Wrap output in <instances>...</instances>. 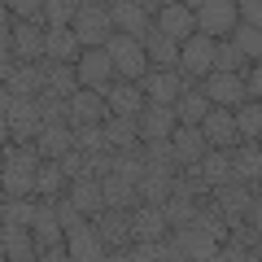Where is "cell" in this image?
<instances>
[{"instance_id":"obj_1","label":"cell","mask_w":262,"mask_h":262,"mask_svg":"<svg viewBox=\"0 0 262 262\" xmlns=\"http://www.w3.org/2000/svg\"><path fill=\"white\" fill-rule=\"evenodd\" d=\"M5 140H39V131L48 127L44 114H39L35 96H13L5 92Z\"/></svg>"},{"instance_id":"obj_2","label":"cell","mask_w":262,"mask_h":262,"mask_svg":"<svg viewBox=\"0 0 262 262\" xmlns=\"http://www.w3.org/2000/svg\"><path fill=\"white\" fill-rule=\"evenodd\" d=\"M31 236H35V249H39V258H44V262L70 258V249H66V227H61V219H57L53 196L39 201V214H35V223H31Z\"/></svg>"},{"instance_id":"obj_3","label":"cell","mask_w":262,"mask_h":262,"mask_svg":"<svg viewBox=\"0 0 262 262\" xmlns=\"http://www.w3.org/2000/svg\"><path fill=\"white\" fill-rule=\"evenodd\" d=\"M166 245H170V258H196V262H219V253H223V241H214V236L201 232L196 223L170 227Z\"/></svg>"},{"instance_id":"obj_4","label":"cell","mask_w":262,"mask_h":262,"mask_svg":"<svg viewBox=\"0 0 262 262\" xmlns=\"http://www.w3.org/2000/svg\"><path fill=\"white\" fill-rule=\"evenodd\" d=\"M5 57H13V61H44L48 57V27L44 22H18L5 35Z\"/></svg>"},{"instance_id":"obj_5","label":"cell","mask_w":262,"mask_h":262,"mask_svg":"<svg viewBox=\"0 0 262 262\" xmlns=\"http://www.w3.org/2000/svg\"><path fill=\"white\" fill-rule=\"evenodd\" d=\"M75 31H79V39H83V48H105L114 35H118L105 0H88L83 9H79V18H75Z\"/></svg>"},{"instance_id":"obj_6","label":"cell","mask_w":262,"mask_h":262,"mask_svg":"<svg viewBox=\"0 0 262 262\" xmlns=\"http://www.w3.org/2000/svg\"><path fill=\"white\" fill-rule=\"evenodd\" d=\"M92 223H96V232H101V241L110 245V258L114 262H127V245L136 241V232H131V210L105 206Z\"/></svg>"},{"instance_id":"obj_7","label":"cell","mask_w":262,"mask_h":262,"mask_svg":"<svg viewBox=\"0 0 262 262\" xmlns=\"http://www.w3.org/2000/svg\"><path fill=\"white\" fill-rule=\"evenodd\" d=\"M214 48H219V39L201 35V31H196L192 39H184V44H179V75H184L188 83L206 79L210 70H214Z\"/></svg>"},{"instance_id":"obj_8","label":"cell","mask_w":262,"mask_h":262,"mask_svg":"<svg viewBox=\"0 0 262 262\" xmlns=\"http://www.w3.org/2000/svg\"><path fill=\"white\" fill-rule=\"evenodd\" d=\"M105 48H110V57H114L118 79H136V83H140V79L153 70V66H149V53H144V44H140V39H131V35H122V31H118V35H114Z\"/></svg>"},{"instance_id":"obj_9","label":"cell","mask_w":262,"mask_h":262,"mask_svg":"<svg viewBox=\"0 0 262 262\" xmlns=\"http://www.w3.org/2000/svg\"><path fill=\"white\" fill-rule=\"evenodd\" d=\"M236 27H241V5H236V0H206V5L196 9V31H201V35L227 39Z\"/></svg>"},{"instance_id":"obj_10","label":"cell","mask_w":262,"mask_h":262,"mask_svg":"<svg viewBox=\"0 0 262 262\" xmlns=\"http://www.w3.org/2000/svg\"><path fill=\"white\" fill-rule=\"evenodd\" d=\"M5 92L13 96H39L48 88V75H44V61H13V57H5Z\"/></svg>"},{"instance_id":"obj_11","label":"cell","mask_w":262,"mask_h":262,"mask_svg":"<svg viewBox=\"0 0 262 262\" xmlns=\"http://www.w3.org/2000/svg\"><path fill=\"white\" fill-rule=\"evenodd\" d=\"M210 196L219 201V210L227 214V223L241 227V223H249V206H253V196H258V188L241 184V179H227V184H219Z\"/></svg>"},{"instance_id":"obj_12","label":"cell","mask_w":262,"mask_h":262,"mask_svg":"<svg viewBox=\"0 0 262 262\" xmlns=\"http://www.w3.org/2000/svg\"><path fill=\"white\" fill-rule=\"evenodd\" d=\"M66 249H70V258H75V262H101V258H110V245L101 241V232H96L92 219L66 227Z\"/></svg>"},{"instance_id":"obj_13","label":"cell","mask_w":262,"mask_h":262,"mask_svg":"<svg viewBox=\"0 0 262 262\" xmlns=\"http://www.w3.org/2000/svg\"><path fill=\"white\" fill-rule=\"evenodd\" d=\"M201 92H206L214 105H227V110H236V105L249 101L245 75H232V70H210V75L201 79Z\"/></svg>"},{"instance_id":"obj_14","label":"cell","mask_w":262,"mask_h":262,"mask_svg":"<svg viewBox=\"0 0 262 262\" xmlns=\"http://www.w3.org/2000/svg\"><path fill=\"white\" fill-rule=\"evenodd\" d=\"M79 79H83V88L110 92V88H114V79H118V70H114V57H110V48H88V53L79 57Z\"/></svg>"},{"instance_id":"obj_15","label":"cell","mask_w":262,"mask_h":262,"mask_svg":"<svg viewBox=\"0 0 262 262\" xmlns=\"http://www.w3.org/2000/svg\"><path fill=\"white\" fill-rule=\"evenodd\" d=\"M140 88H144V96H149L153 105H175L179 96H184L188 79L179 75V70H158V66H153L149 75L140 79Z\"/></svg>"},{"instance_id":"obj_16","label":"cell","mask_w":262,"mask_h":262,"mask_svg":"<svg viewBox=\"0 0 262 262\" xmlns=\"http://www.w3.org/2000/svg\"><path fill=\"white\" fill-rule=\"evenodd\" d=\"M201 131H206L210 149H236L241 144V127H236V114L227 105H214L206 114V122H201Z\"/></svg>"},{"instance_id":"obj_17","label":"cell","mask_w":262,"mask_h":262,"mask_svg":"<svg viewBox=\"0 0 262 262\" xmlns=\"http://www.w3.org/2000/svg\"><path fill=\"white\" fill-rule=\"evenodd\" d=\"M110 96L96 92V88H79L70 96V127H83V122H105L110 118Z\"/></svg>"},{"instance_id":"obj_18","label":"cell","mask_w":262,"mask_h":262,"mask_svg":"<svg viewBox=\"0 0 262 262\" xmlns=\"http://www.w3.org/2000/svg\"><path fill=\"white\" fill-rule=\"evenodd\" d=\"M153 27H158V31H166L170 39H179V44H184V39H192V35H196V9H188V5L170 0L166 9H158V13H153Z\"/></svg>"},{"instance_id":"obj_19","label":"cell","mask_w":262,"mask_h":262,"mask_svg":"<svg viewBox=\"0 0 262 262\" xmlns=\"http://www.w3.org/2000/svg\"><path fill=\"white\" fill-rule=\"evenodd\" d=\"M131 232H136V241H166V236H170L166 210L153 206V201L136 206V210H131Z\"/></svg>"},{"instance_id":"obj_20","label":"cell","mask_w":262,"mask_h":262,"mask_svg":"<svg viewBox=\"0 0 262 262\" xmlns=\"http://www.w3.org/2000/svg\"><path fill=\"white\" fill-rule=\"evenodd\" d=\"M175 127H179L175 105H153V101L144 105V114H140V136L144 140H170Z\"/></svg>"},{"instance_id":"obj_21","label":"cell","mask_w":262,"mask_h":262,"mask_svg":"<svg viewBox=\"0 0 262 262\" xmlns=\"http://www.w3.org/2000/svg\"><path fill=\"white\" fill-rule=\"evenodd\" d=\"M105 136L118 153H131V149H144V136H140V118L131 114H110L105 118Z\"/></svg>"},{"instance_id":"obj_22","label":"cell","mask_w":262,"mask_h":262,"mask_svg":"<svg viewBox=\"0 0 262 262\" xmlns=\"http://www.w3.org/2000/svg\"><path fill=\"white\" fill-rule=\"evenodd\" d=\"M105 96H110V110L114 114H131V118H140L144 105H149V96H144V88L136 83V79H114V88Z\"/></svg>"},{"instance_id":"obj_23","label":"cell","mask_w":262,"mask_h":262,"mask_svg":"<svg viewBox=\"0 0 262 262\" xmlns=\"http://www.w3.org/2000/svg\"><path fill=\"white\" fill-rule=\"evenodd\" d=\"M232 175L241 179V184L258 188V179H262V144L258 140H241L232 149Z\"/></svg>"},{"instance_id":"obj_24","label":"cell","mask_w":262,"mask_h":262,"mask_svg":"<svg viewBox=\"0 0 262 262\" xmlns=\"http://www.w3.org/2000/svg\"><path fill=\"white\" fill-rule=\"evenodd\" d=\"M0 245H5V258H13V262H35L39 258L35 236H31V227H22V223H5Z\"/></svg>"},{"instance_id":"obj_25","label":"cell","mask_w":262,"mask_h":262,"mask_svg":"<svg viewBox=\"0 0 262 262\" xmlns=\"http://www.w3.org/2000/svg\"><path fill=\"white\" fill-rule=\"evenodd\" d=\"M144 53H149V66H158V70H179V39H170L166 31L153 27L144 35Z\"/></svg>"},{"instance_id":"obj_26","label":"cell","mask_w":262,"mask_h":262,"mask_svg":"<svg viewBox=\"0 0 262 262\" xmlns=\"http://www.w3.org/2000/svg\"><path fill=\"white\" fill-rule=\"evenodd\" d=\"M70 196H75V206L83 210L88 219H96V214L105 210V188H101V179H96V175L70 179Z\"/></svg>"},{"instance_id":"obj_27","label":"cell","mask_w":262,"mask_h":262,"mask_svg":"<svg viewBox=\"0 0 262 262\" xmlns=\"http://www.w3.org/2000/svg\"><path fill=\"white\" fill-rule=\"evenodd\" d=\"M88 48H83V39H79V31L75 27H48V57L53 61H79Z\"/></svg>"},{"instance_id":"obj_28","label":"cell","mask_w":262,"mask_h":262,"mask_svg":"<svg viewBox=\"0 0 262 262\" xmlns=\"http://www.w3.org/2000/svg\"><path fill=\"white\" fill-rule=\"evenodd\" d=\"M44 75H48V88H53L57 96H75L79 88H83L79 61H53V57H44Z\"/></svg>"},{"instance_id":"obj_29","label":"cell","mask_w":262,"mask_h":262,"mask_svg":"<svg viewBox=\"0 0 262 262\" xmlns=\"http://www.w3.org/2000/svg\"><path fill=\"white\" fill-rule=\"evenodd\" d=\"M170 140H175V153H179V162H184V166H188V162H201V158L210 153L206 131H201V127H188V122H179Z\"/></svg>"},{"instance_id":"obj_30","label":"cell","mask_w":262,"mask_h":262,"mask_svg":"<svg viewBox=\"0 0 262 262\" xmlns=\"http://www.w3.org/2000/svg\"><path fill=\"white\" fill-rule=\"evenodd\" d=\"M210 110H214V101H210V96L201 92L196 83H188V88H184V96L175 101V114H179V122H188V127H201Z\"/></svg>"},{"instance_id":"obj_31","label":"cell","mask_w":262,"mask_h":262,"mask_svg":"<svg viewBox=\"0 0 262 262\" xmlns=\"http://www.w3.org/2000/svg\"><path fill=\"white\" fill-rule=\"evenodd\" d=\"M61 192H70V175L57 158H44L35 170V196H61Z\"/></svg>"},{"instance_id":"obj_32","label":"cell","mask_w":262,"mask_h":262,"mask_svg":"<svg viewBox=\"0 0 262 262\" xmlns=\"http://www.w3.org/2000/svg\"><path fill=\"white\" fill-rule=\"evenodd\" d=\"M35 144H39L44 158H66V153L75 149V127H70V122H48Z\"/></svg>"},{"instance_id":"obj_33","label":"cell","mask_w":262,"mask_h":262,"mask_svg":"<svg viewBox=\"0 0 262 262\" xmlns=\"http://www.w3.org/2000/svg\"><path fill=\"white\" fill-rule=\"evenodd\" d=\"M101 188H105V206H118V210H136V206H144L140 184H127L122 175H105Z\"/></svg>"},{"instance_id":"obj_34","label":"cell","mask_w":262,"mask_h":262,"mask_svg":"<svg viewBox=\"0 0 262 262\" xmlns=\"http://www.w3.org/2000/svg\"><path fill=\"white\" fill-rule=\"evenodd\" d=\"M192 223L201 227V232H210L214 241H227V236H232V223H227V214L219 210V201H214V196H206V201L196 206V219H192Z\"/></svg>"},{"instance_id":"obj_35","label":"cell","mask_w":262,"mask_h":262,"mask_svg":"<svg viewBox=\"0 0 262 262\" xmlns=\"http://www.w3.org/2000/svg\"><path fill=\"white\" fill-rule=\"evenodd\" d=\"M144 153H149V170H162V175H179V153L175 140H144Z\"/></svg>"},{"instance_id":"obj_36","label":"cell","mask_w":262,"mask_h":262,"mask_svg":"<svg viewBox=\"0 0 262 262\" xmlns=\"http://www.w3.org/2000/svg\"><path fill=\"white\" fill-rule=\"evenodd\" d=\"M175 192H184V196H196V201H206L214 188H210V179L201 175V162H188V166H179V175H175Z\"/></svg>"},{"instance_id":"obj_37","label":"cell","mask_w":262,"mask_h":262,"mask_svg":"<svg viewBox=\"0 0 262 262\" xmlns=\"http://www.w3.org/2000/svg\"><path fill=\"white\" fill-rule=\"evenodd\" d=\"M201 175L210 179V188H219V184H227V179H236V175H232V149H210L206 158H201Z\"/></svg>"},{"instance_id":"obj_38","label":"cell","mask_w":262,"mask_h":262,"mask_svg":"<svg viewBox=\"0 0 262 262\" xmlns=\"http://www.w3.org/2000/svg\"><path fill=\"white\" fill-rule=\"evenodd\" d=\"M214 70H232V75H245V70H249V57H245V48L236 44L232 35L219 39V48H214Z\"/></svg>"},{"instance_id":"obj_39","label":"cell","mask_w":262,"mask_h":262,"mask_svg":"<svg viewBox=\"0 0 262 262\" xmlns=\"http://www.w3.org/2000/svg\"><path fill=\"white\" fill-rule=\"evenodd\" d=\"M196 206H201V201H196V196H184V192H170L166 201H162L170 227H188V223L196 219Z\"/></svg>"},{"instance_id":"obj_40","label":"cell","mask_w":262,"mask_h":262,"mask_svg":"<svg viewBox=\"0 0 262 262\" xmlns=\"http://www.w3.org/2000/svg\"><path fill=\"white\" fill-rule=\"evenodd\" d=\"M232 114H236V127H241V140H258L262 136V101H245Z\"/></svg>"},{"instance_id":"obj_41","label":"cell","mask_w":262,"mask_h":262,"mask_svg":"<svg viewBox=\"0 0 262 262\" xmlns=\"http://www.w3.org/2000/svg\"><path fill=\"white\" fill-rule=\"evenodd\" d=\"M83 0H44V22L48 27H75Z\"/></svg>"},{"instance_id":"obj_42","label":"cell","mask_w":262,"mask_h":262,"mask_svg":"<svg viewBox=\"0 0 262 262\" xmlns=\"http://www.w3.org/2000/svg\"><path fill=\"white\" fill-rule=\"evenodd\" d=\"M175 192V175H162V170H149V175L140 179V196L144 201H153V206H162L166 196Z\"/></svg>"},{"instance_id":"obj_43","label":"cell","mask_w":262,"mask_h":262,"mask_svg":"<svg viewBox=\"0 0 262 262\" xmlns=\"http://www.w3.org/2000/svg\"><path fill=\"white\" fill-rule=\"evenodd\" d=\"M5 223H22V227H31L35 223V214H39V201H31V196H5Z\"/></svg>"},{"instance_id":"obj_44","label":"cell","mask_w":262,"mask_h":262,"mask_svg":"<svg viewBox=\"0 0 262 262\" xmlns=\"http://www.w3.org/2000/svg\"><path fill=\"white\" fill-rule=\"evenodd\" d=\"M75 149H83V153L114 149L110 136H105V122H83V127H75Z\"/></svg>"},{"instance_id":"obj_45","label":"cell","mask_w":262,"mask_h":262,"mask_svg":"<svg viewBox=\"0 0 262 262\" xmlns=\"http://www.w3.org/2000/svg\"><path fill=\"white\" fill-rule=\"evenodd\" d=\"M35 101H39V114H44V122H70V96H57L53 88H44Z\"/></svg>"},{"instance_id":"obj_46","label":"cell","mask_w":262,"mask_h":262,"mask_svg":"<svg viewBox=\"0 0 262 262\" xmlns=\"http://www.w3.org/2000/svg\"><path fill=\"white\" fill-rule=\"evenodd\" d=\"M232 39L245 48V57H249V61H258V57H262V27H249V22H241V27L232 31Z\"/></svg>"},{"instance_id":"obj_47","label":"cell","mask_w":262,"mask_h":262,"mask_svg":"<svg viewBox=\"0 0 262 262\" xmlns=\"http://www.w3.org/2000/svg\"><path fill=\"white\" fill-rule=\"evenodd\" d=\"M5 196H35V175H22V170L5 166Z\"/></svg>"},{"instance_id":"obj_48","label":"cell","mask_w":262,"mask_h":262,"mask_svg":"<svg viewBox=\"0 0 262 262\" xmlns=\"http://www.w3.org/2000/svg\"><path fill=\"white\" fill-rule=\"evenodd\" d=\"M5 9H13L18 22H44V0H5Z\"/></svg>"},{"instance_id":"obj_49","label":"cell","mask_w":262,"mask_h":262,"mask_svg":"<svg viewBox=\"0 0 262 262\" xmlns=\"http://www.w3.org/2000/svg\"><path fill=\"white\" fill-rule=\"evenodd\" d=\"M88 175H96V179L114 175V149H96V153H88Z\"/></svg>"},{"instance_id":"obj_50","label":"cell","mask_w":262,"mask_h":262,"mask_svg":"<svg viewBox=\"0 0 262 262\" xmlns=\"http://www.w3.org/2000/svg\"><path fill=\"white\" fill-rule=\"evenodd\" d=\"M245 88H249V101H262V57L249 61V70H245Z\"/></svg>"},{"instance_id":"obj_51","label":"cell","mask_w":262,"mask_h":262,"mask_svg":"<svg viewBox=\"0 0 262 262\" xmlns=\"http://www.w3.org/2000/svg\"><path fill=\"white\" fill-rule=\"evenodd\" d=\"M236 5H241V22L262 27V0H236Z\"/></svg>"},{"instance_id":"obj_52","label":"cell","mask_w":262,"mask_h":262,"mask_svg":"<svg viewBox=\"0 0 262 262\" xmlns=\"http://www.w3.org/2000/svg\"><path fill=\"white\" fill-rule=\"evenodd\" d=\"M249 223H253V232L262 236V192L253 196V206H249Z\"/></svg>"},{"instance_id":"obj_53","label":"cell","mask_w":262,"mask_h":262,"mask_svg":"<svg viewBox=\"0 0 262 262\" xmlns=\"http://www.w3.org/2000/svg\"><path fill=\"white\" fill-rule=\"evenodd\" d=\"M140 5H144V9H149V13H158V9H166L170 0H140Z\"/></svg>"},{"instance_id":"obj_54","label":"cell","mask_w":262,"mask_h":262,"mask_svg":"<svg viewBox=\"0 0 262 262\" xmlns=\"http://www.w3.org/2000/svg\"><path fill=\"white\" fill-rule=\"evenodd\" d=\"M179 5H188V9H201V5H206V0H179Z\"/></svg>"},{"instance_id":"obj_55","label":"cell","mask_w":262,"mask_h":262,"mask_svg":"<svg viewBox=\"0 0 262 262\" xmlns=\"http://www.w3.org/2000/svg\"><path fill=\"white\" fill-rule=\"evenodd\" d=\"M258 192H262V179H258Z\"/></svg>"},{"instance_id":"obj_56","label":"cell","mask_w":262,"mask_h":262,"mask_svg":"<svg viewBox=\"0 0 262 262\" xmlns=\"http://www.w3.org/2000/svg\"><path fill=\"white\" fill-rule=\"evenodd\" d=\"M258 144H262V136H258Z\"/></svg>"},{"instance_id":"obj_57","label":"cell","mask_w":262,"mask_h":262,"mask_svg":"<svg viewBox=\"0 0 262 262\" xmlns=\"http://www.w3.org/2000/svg\"><path fill=\"white\" fill-rule=\"evenodd\" d=\"M83 5H88V0H83Z\"/></svg>"}]
</instances>
